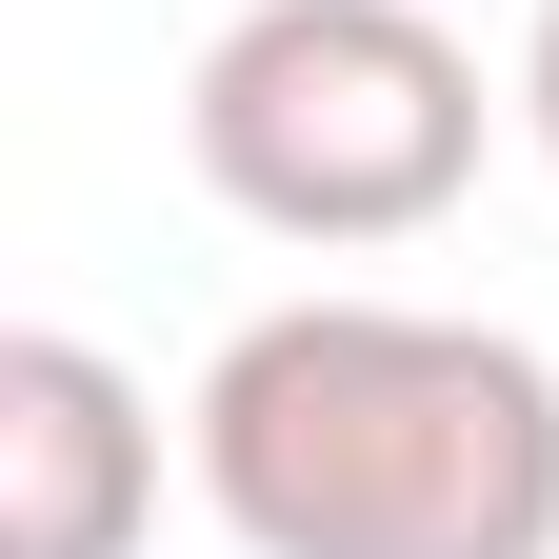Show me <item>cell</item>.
<instances>
[{
	"mask_svg": "<svg viewBox=\"0 0 559 559\" xmlns=\"http://www.w3.org/2000/svg\"><path fill=\"white\" fill-rule=\"evenodd\" d=\"M240 559H559V360L440 300H280L200 360Z\"/></svg>",
	"mask_w": 559,
	"mask_h": 559,
	"instance_id": "6da1fadb",
	"label": "cell"
},
{
	"mask_svg": "<svg viewBox=\"0 0 559 559\" xmlns=\"http://www.w3.org/2000/svg\"><path fill=\"white\" fill-rule=\"evenodd\" d=\"M180 160L260 240H320V260L419 240L479 180V60L419 0H240L180 81Z\"/></svg>",
	"mask_w": 559,
	"mask_h": 559,
	"instance_id": "7a4b0ae2",
	"label": "cell"
},
{
	"mask_svg": "<svg viewBox=\"0 0 559 559\" xmlns=\"http://www.w3.org/2000/svg\"><path fill=\"white\" fill-rule=\"evenodd\" d=\"M160 520V400L100 340L21 320L0 340V559H140Z\"/></svg>",
	"mask_w": 559,
	"mask_h": 559,
	"instance_id": "3957f363",
	"label": "cell"
},
{
	"mask_svg": "<svg viewBox=\"0 0 559 559\" xmlns=\"http://www.w3.org/2000/svg\"><path fill=\"white\" fill-rule=\"evenodd\" d=\"M520 120H539V160H559V0H539V40H520Z\"/></svg>",
	"mask_w": 559,
	"mask_h": 559,
	"instance_id": "277c9868",
	"label": "cell"
}]
</instances>
